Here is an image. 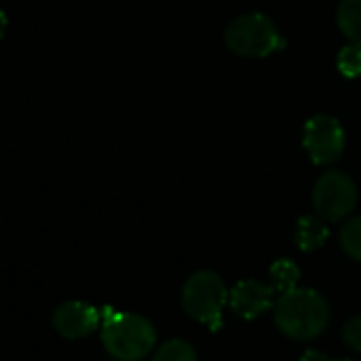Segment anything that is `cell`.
<instances>
[{"mask_svg": "<svg viewBox=\"0 0 361 361\" xmlns=\"http://www.w3.org/2000/svg\"><path fill=\"white\" fill-rule=\"evenodd\" d=\"M277 328L292 341L309 343L324 334L330 324V307L315 290L296 288L277 298L275 307Z\"/></svg>", "mask_w": 361, "mask_h": 361, "instance_id": "obj_1", "label": "cell"}, {"mask_svg": "<svg viewBox=\"0 0 361 361\" xmlns=\"http://www.w3.org/2000/svg\"><path fill=\"white\" fill-rule=\"evenodd\" d=\"M99 319L102 345L112 360L140 361L150 355V351L157 347V330L142 315L106 307L99 309Z\"/></svg>", "mask_w": 361, "mask_h": 361, "instance_id": "obj_2", "label": "cell"}, {"mask_svg": "<svg viewBox=\"0 0 361 361\" xmlns=\"http://www.w3.org/2000/svg\"><path fill=\"white\" fill-rule=\"evenodd\" d=\"M228 300V290L224 279L214 271L192 273L182 288L184 311L203 326L218 330L222 322V311Z\"/></svg>", "mask_w": 361, "mask_h": 361, "instance_id": "obj_3", "label": "cell"}, {"mask_svg": "<svg viewBox=\"0 0 361 361\" xmlns=\"http://www.w3.org/2000/svg\"><path fill=\"white\" fill-rule=\"evenodd\" d=\"M226 47L235 55L267 57L283 47L277 25L262 13H247L235 17L224 32Z\"/></svg>", "mask_w": 361, "mask_h": 361, "instance_id": "obj_4", "label": "cell"}, {"mask_svg": "<svg viewBox=\"0 0 361 361\" xmlns=\"http://www.w3.org/2000/svg\"><path fill=\"white\" fill-rule=\"evenodd\" d=\"M357 205V186L345 171H326L313 186V207L326 222H341Z\"/></svg>", "mask_w": 361, "mask_h": 361, "instance_id": "obj_5", "label": "cell"}, {"mask_svg": "<svg viewBox=\"0 0 361 361\" xmlns=\"http://www.w3.org/2000/svg\"><path fill=\"white\" fill-rule=\"evenodd\" d=\"M302 144L315 165H332L343 157L347 135L338 118L330 114H317L307 121Z\"/></svg>", "mask_w": 361, "mask_h": 361, "instance_id": "obj_6", "label": "cell"}, {"mask_svg": "<svg viewBox=\"0 0 361 361\" xmlns=\"http://www.w3.org/2000/svg\"><path fill=\"white\" fill-rule=\"evenodd\" d=\"M231 311L241 319H258L275 307V290L258 279H243L228 292Z\"/></svg>", "mask_w": 361, "mask_h": 361, "instance_id": "obj_7", "label": "cell"}, {"mask_svg": "<svg viewBox=\"0 0 361 361\" xmlns=\"http://www.w3.org/2000/svg\"><path fill=\"white\" fill-rule=\"evenodd\" d=\"M102 324L99 309L80 302V300H68L59 305L53 313V328L59 336L68 341H78L82 336H89L97 330Z\"/></svg>", "mask_w": 361, "mask_h": 361, "instance_id": "obj_8", "label": "cell"}, {"mask_svg": "<svg viewBox=\"0 0 361 361\" xmlns=\"http://www.w3.org/2000/svg\"><path fill=\"white\" fill-rule=\"evenodd\" d=\"M328 237H330L328 224L317 214L302 216L294 231V241H296L298 250H302V252H317L319 247H324Z\"/></svg>", "mask_w": 361, "mask_h": 361, "instance_id": "obj_9", "label": "cell"}, {"mask_svg": "<svg viewBox=\"0 0 361 361\" xmlns=\"http://www.w3.org/2000/svg\"><path fill=\"white\" fill-rule=\"evenodd\" d=\"M336 21L351 42L361 44V0H343L338 4Z\"/></svg>", "mask_w": 361, "mask_h": 361, "instance_id": "obj_10", "label": "cell"}, {"mask_svg": "<svg viewBox=\"0 0 361 361\" xmlns=\"http://www.w3.org/2000/svg\"><path fill=\"white\" fill-rule=\"evenodd\" d=\"M269 277H271V288L279 294H286V292H292L298 288V281H300V269L283 258V260H277L273 262L271 271H269Z\"/></svg>", "mask_w": 361, "mask_h": 361, "instance_id": "obj_11", "label": "cell"}, {"mask_svg": "<svg viewBox=\"0 0 361 361\" xmlns=\"http://www.w3.org/2000/svg\"><path fill=\"white\" fill-rule=\"evenodd\" d=\"M152 361H199L197 360V351L192 349L190 343L182 341V338H173L163 343L157 351Z\"/></svg>", "mask_w": 361, "mask_h": 361, "instance_id": "obj_12", "label": "cell"}, {"mask_svg": "<svg viewBox=\"0 0 361 361\" xmlns=\"http://www.w3.org/2000/svg\"><path fill=\"white\" fill-rule=\"evenodd\" d=\"M338 239H341V247L345 250V254L351 260L361 262V216L345 222Z\"/></svg>", "mask_w": 361, "mask_h": 361, "instance_id": "obj_13", "label": "cell"}, {"mask_svg": "<svg viewBox=\"0 0 361 361\" xmlns=\"http://www.w3.org/2000/svg\"><path fill=\"white\" fill-rule=\"evenodd\" d=\"M338 70L347 78L361 76V44L351 42V44L341 49V53H338Z\"/></svg>", "mask_w": 361, "mask_h": 361, "instance_id": "obj_14", "label": "cell"}, {"mask_svg": "<svg viewBox=\"0 0 361 361\" xmlns=\"http://www.w3.org/2000/svg\"><path fill=\"white\" fill-rule=\"evenodd\" d=\"M345 345L353 351L361 353V315L351 317L345 326H343V332H341Z\"/></svg>", "mask_w": 361, "mask_h": 361, "instance_id": "obj_15", "label": "cell"}, {"mask_svg": "<svg viewBox=\"0 0 361 361\" xmlns=\"http://www.w3.org/2000/svg\"><path fill=\"white\" fill-rule=\"evenodd\" d=\"M302 361H328L326 360V355H322V353H317V351H307L305 353V357Z\"/></svg>", "mask_w": 361, "mask_h": 361, "instance_id": "obj_16", "label": "cell"}, {"mask_svg": "<svg viewBox=\"0 0 361 361\" xmlns=\"http://www.w3.org/2000/svg\"><path fill=\"white\" fill-rule=\"evenodd\" d=\"M6 25H8L6 15H4V11L0 8V38H2V36H4V32H6Z\"/></svg>", "mask_w": 361, "mask_h": 361, "instance_id": "obj_17", "label": "cell"}, {"mask_svg": "<svg viewBox=\"0 0 361 361\" xmlns=\"http://www.w3.org/2000/svg\"><path fill=\"white\" fill-rule=\"evenodd\" d=\"M334 361H355V360H347V357H343V360H334Z\"/></svg>", "mask_w": 361, "mask_h": 361, "instance_id": "obj_18", "label": "cell"}]
</instances>
